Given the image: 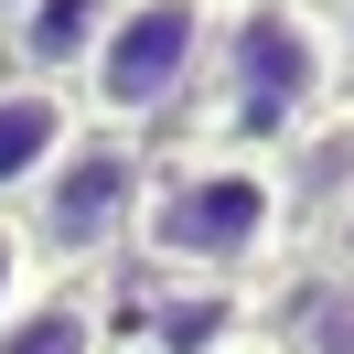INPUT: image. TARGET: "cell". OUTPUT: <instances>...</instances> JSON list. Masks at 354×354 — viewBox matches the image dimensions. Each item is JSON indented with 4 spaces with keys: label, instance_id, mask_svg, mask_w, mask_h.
Returning <instances> with one entry per match:
<instances>
[{
    "label": "cell",
    "instance_id": "4fadbf2b",
    "mask_svg": "<svg viewBox=\"0 0 354 354\" xmlns=\"http://www.w3.org/2000/svg\"><path fill=\"white\" fill-rule=\"evenodd\" d=\"M11 11H22V0H0V22H11Z\"/></svg>",
    "mask_w": 354,
    "mask_h": 354
},
{
    "label": "cell",
    "instance_id": "5b68a950",
    "mask_svg": "<svg viewBox=\"0 0 354 354\" xmlns=\"http://www.w3.org/2000/svg\"><path fill=\"white\" fill-rule=\"evenodd\" d=\"M86 140V108L75 86H32V75H0V215L54 172V161Z\"/></svg>",
    "mask_w": 354,
    "mask_h": 354
},
{
    "label": "cell",
    "instance_id": "277c9868",
    "mask_svg": "<svg viewBox=\"0 0 354 354\" xmlns=\"http://www.w3.org/2000/svg\"><path fill=\"white\" fill-rule=\"evenodd\" d=\"M140 183H151V161H140L129 140H97V129H86V140H75V151L22 194V204H11V225H22L32 268H86V258H108V247H129Z\"/></svg>",
    "mask_w": 354,
    "mask_h": 354
},
{
    "label": "cell",
    "instance_id": "5bb4252c",
    "mask_svg": "<svg viewBox=\"0 0 354 354\" xmlns=\"http://www.w3.org/2000/svg\"><path fill=\"white\" fill-rule=\"evenodd\" d=\"M322 11H333V0H322Z\"/></svg>",
    "mask_w": 354,
    "mask_h": 354
},
{
    "label": "cell",
    "instance_id": "8fae6325",
    "mask_svg": "<svg viewBox=\"0 0 354 354\" xmlns=\"http://www.w3.org/2000/svg\"><path fill=\"white\" fill-rule=\"evenodd\" d=\"M215 354H279V344H268V333H225Z\"/></svg>",
    "mask_w": 354,
    "mask_h": 354
},
{
    "label": "cell",
    "instance_id": "8992f818",
    "mask_svg": "<svg viewBox=\"0 0 354 354\" xmlns=\"http://www.w3.org/2000/svg\"><path fill=\"white\" fill-rule=\"evenodd\" d=\"M108 11H118V0H22V11H11V54H22V65H11V75L75 86L86 54H97V32H108Z\"/></svg>",
    "mask_w": 354,
    "mask_h": 354
},
{
    "label": "cell",
    "instance_id": "6da1fadb",
    "mask_svg": "<svg viewBox=\"0 0 354 354\" xmlns=\"http://www.w3.org/2000/svg\"><path fill=\"white\" fill-rule=\"evenodd\" d=\"M183 108L204 118V151H268L344 108V54H333L322 0H215L204 65Z\"/></svg>",
    "mask_w": 354,
    "mask_h": 354
},
{
    "label": "cell",
    "instance_id": "ba28073f",
    "mask_svg": "<svg viewBox=\"0 0 354 354\" xmlns=\"http://www.w3.org/2000/svg\"><path fill=\"white\" fill-rule=\"evenodd\" d=\"M0 354H108V322H97L86 290H32L0 322Z\"/></svg>",
    "mask_w": 354,
    "mask_h": 354
},
{
    "label": "cell",
    "instance_id": "30bf717a",
    "mask_svg": "<svg viewBox=\"0 0 354 354\" xmlns=\"http://www.w3.org/2000/svg\"><path fill=\"white\" fill-rule=\"evenodd\" d=\"M333 54H344V86H354V0H333Z\"/></svg>",
    "mask_w": 354,
    "mask_h": 354
},
{
    "label": "cell",
    "instance_id": "9c48e42d",
    "mask_svg": "<svg viewBox=\"0 0 354 354\" xmlns=\"http://www.w3.org/2000/svg\"><path fill=\"white\" fill-rule=\"evenodd\" d=\"M32 279H44V268H32V247H22V225L0 215V322H11V311L32 301Z\"/></svg>",
    "mask_w": 354,
    "mask_h": 354
},
{
    "label": "cell",
    "instance_id": "3957f363",
    "mask_svg": "<svg viewBox=\"0 0 354 354\" xmlns=\"http://www.w3.org/2000/svg\"><path fill=\"white\" fill-rule=\"evenodd\" d=\"M204 22H215V0H118L108 32H97V54H86V75H75L86 129L129 140V129H151V118H172L183 97H194Z\"/></svg>",
    "mask_w": 354,
    "mask_h": 354
},
{
    "label": "cell",
    "instance_id": "7a4b0ae2",
    "mask_svg": "<svg viewBox=\"0 0 354 354\" xmlns=\"http://www.w3.org/2000/svg\"><path fill=\"white\" fill-rule=\"evenodd\" d=\"M129 247L172 279H247L258 258L290 247V172L279 151H183L151 161Z\"/></svg>",
    "mask_w": 354,
    "mask_h": 354
},
{
    "label": "cell",
    "instance_id": "7c38bea8",
    "mask_svg": "<svg viewBox=\"0 0 354 354\" xmlns=\"http://www.w3.org/2000/svg\"><path fill=\"white\" fill-rule=\"evenodd\" d=\"M333 268H354V215H344V225H333Z\"/></svg>",
    "mask_w": 354,
    "mask_h": 354
},
{
    "label": "cell",
    "instance_id": "52a82bcc",
    "mask_svg": "<svg viewBox=\"0 0 354 354\" xmlns=\"http://www.w3.org/2000/svg\"><path fill=\"white\" fill-rule=\"evenodd\" d=\"M279 354H354V268H301L279 301V333H268Z\"/></svg>",
    "mask_w": 354,
    "mask_h": 354
}]
</instances>
